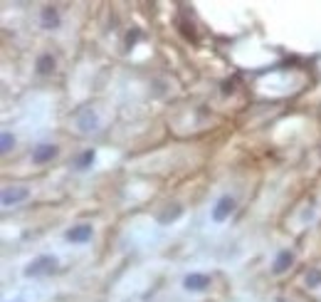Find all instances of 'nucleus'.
Wrapping results in <instances>:
<instances>
[{
  "instance_id": "6",
  "label": "nucleus",
  "mask_w": 321,
  "mask_h": 302,
  "mask_svg": "<svg viewBox=\"0 0 321 302\" xmlns=\"http://www.w3.org/2000/svg\"><path fill=\"white\" fill-rule=\"evenodd\" d=\"M292 265H294V253L292 250H279L277 258H274V263H272V272H274V275H284Z\"/></svg>"
},
{
  "instance_id": "8",
  "label": "nucleus",
  "mask_w": 321,
  "mask_h": 302,
  "mask_svg": "<svg viewBox=\"0 0 321 302\" xmlns=\"http://www.w3.org/2000/svg\"><path fill=\"white\" fill-rule=\"evenodd\" d=\"M94 159H96V151H94V149H84L79 156H77L74 166H77L79 171H84V169H89V166L94 164Z\"/></svg>"
},
{
  "instance_id": "7",
  "label": "nucleus",
  "mask_w": 321,
  "mask_h": 302,
  "mask_svg": "<svg viewBox=\"0 0 321 302\" xmlns=\"http://www.w3.org/2000/svg\"><path fill=\"white\" fill-rule=\"evenodd\" d=\"M59 154L55 144H40L37 149H32V164H47Z\"/></svg>"
},
{
  "instance_id": "11",
  "label": "nucleus",
  "mask_w": 321,
  "mask_h": 302,
  "mask_svg": "<svg viewBox=\"0 0 321 302\" xmlns=\"http://www.w3.org/2000/svg\"><path fill=\"white\" fill-rule=\"evenodd\" d=\"M55 69V57L52 55H40L37 57V72L40 74H50Z\"/></svg>"
},
{
  "instance_id": "10",
  "label": "nucleus",
  "mask_w": 321,
  "mask_h": 302,
  "mask_svg": "<svg viewBox=\"0 0 321 302\" xmlns=\"http://www.w3.org/2000/svg\"><path fill=\"white\" fill-rule=\"evenodd\" d=\"M180 215H183V208H180V206H168V211H163L158 215V223H163V225H166V223H173Z\"/></svg>"
},
{
  "instance_id": "4",
  "label": "nucleus",
  "mask_w": 321,
  "mask_h": 302,
  "mask_svg": "<svg viewBox=\"0 0 321 302\" xmlns=\"http://www.w3.org/2000/svg\"><path fill=\"white\" fill-rule=\"evenodd\" d=\"M183 287L188 292H203V290L210 287V277L203 275V272H190V275L183 277Z\"/></svg>"
},
{
  "instance_id": "9",
  "label": "nucleus",
  "mask_w": 321,
  "mask_h": 302,
  "mask_svg": "<svg viewBox=\"0 0 321 302\" xmlns=\"http://www.w3.org/2000/svg\"><path fill=\"white\" fill-rule=\"evenodd\" d=\"M96 126H99V121H96V117H94V112L87 109V112L79 117V129H82V131H94Z\"/></svg>"
},
{
  "instance_id": "15",
  "label": "nucleus",
  "mask_w": 321,
  "mask_h": 302,
  "mask_svg": "<svg viewBox=\"0 0 321 302\" xmlns=\"http://www.w3.org/2000/svg\"><path fill=\"white\" fill-rule=\"evenodd\" d=\"M15 302H23V300H15Z\"/></svg>"
},
{
  "instance_id": "5",
  "label": "nucleus",
  "mask_w": 321,
  "mask_h": 302,
  "mask_svg": "<svg viewBox=\"0 0 321 302\" xmlns=\"http://www.w3.org/2000/svg\"><path fill=\"white\" fill-rule=\"evenodd\" d=\"M91 236H94V228L87 225V223L74 225V228H69V231L64 233V238H67L69 243H89L91 241Z\"/></svg>"
},
{
  "instance_id": "1",
  "label": "nucleus",
  "mask_w": 321,
  "mask_h": 302,
  "mask_svg": "<svg viewBox=\"0 0 321 302\" xmlns=\"http://www.w3.org/2000/svg\"><path fill=\"white\" fill-rule=\"evenodd\" d=\"M55 268H57V258L55 255H40L23 272H25V277H40V275H50Z\"/></svg>"
},
{
  "instance_id": "12",
  "label": "nucleus",
  "mask_w": 321,
  "mask_h": 302,
  "mask_svg": "<svg viewBox=\"0 0 321 302\" xmlns=\"http://www.w3.org/2000/svg\"><path fill=\"white\" fill-rule=\"evenodd\" d=\"M42 25H45V28H57L59 25V15L55 8H45V10H42Z\"/></svg>"
},
{
  "instance_id": "13",
  "label": "nucleus",
  "mask_w": 321,
  "mask_h": 302,
  "mask_svg": "<svg viewBox=\"0 0 321 302\" xmlns=\"http://www.w3.org/2000/svg\"><path fill=\"white\" fill-rule=\"evenodd\" d=\"M13 146H15V136H13L10 131H5V134H3V139H0V151H3V154H8Z\"/></svg>"
},
{
  "instance_id": "14",
  "label": "nucleus",
  "mask_w": 321,
  "mask_h": 302,
  "mask_svg": "<svg viewBox=\"0 0 321 302\" xmlns=\"http://www.w3.org/2000/svg\"><path fill=\"white\" fill-rule=\"evenodd\" d=\"M306 285H309V287H319V285H321V270H319V268L306 272Z\"/></svg>"
},
{
  "instance_id": "2",
  "label": "nucleus",
  "mask_w": 321,
  "mask_h": 302,
  "mask_svg": "<svg viewBox=\"0 0 321 302\" xmlns=\"http://www.w3.org/2000/svg\"><path fill=\"white\" fill-rule=\"evenodd\" d=\"M28 198H30V188H25V186H10V188H3L0 203H3V208H10V206L25 203Z\"/></svg>"
},
{
  "instance_id": "3",
  "label": "nucleus",
  "mask_w": 321,
  "mask_h": 302,
  "mask_svg": "<svg viewBox=\"0 0 321 302\" xmlns=\"http://www.w3.org/2000/svg\"><path fill=\"white\" fill-rule=\"evenodd\" d=\"M233 211H235V198L233 196H220L218 203H215V208H212V220H215V223H225Z\"/></svg>"
}]
</instances>
